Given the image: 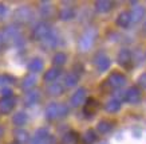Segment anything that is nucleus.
<instances>
[{
	"label": "nucleus",
	"instance_id": "27",
	"mask_svg": "<svg viewBox=\"0 0 146 144\" xmlns=\"http://www.w3.org/2000/svg\"><path fill=\"white\" fill-rule=\"evenodd\" d=\"M34 85H35V77L30 76L26 78V81L23 84V88H24V89H30V88H32Z\"/></svg>",
	"mask_w": 146,
	"mask_h": 144
},
{
	"label": "nucleus",
	"instance_id": "3",
	"mask_svg": "<svg viewBox=\"0 0 146 144\" xmlns=\"http://www.w3.org/2000/svg\"><path fill=\"white\" fill-rule=\"evenodd\" d=\"M117 61L122 68L125 69H130L131 68V62H133V57H131V51L129 49H122L118 53V57H117Z\"/></svg>",
	"mask_w": 146,
	"mask_h": 144
},
{
	"label": "nucleus",
	"instance_id": "2",
	"mask_svg": "<svg viewBox=\"0 0 146 144\" xmlns=\"http://www.w3.org/2000/svg\"><path fill=\"white\" fill-rule=\"evenodd\" d=\"M93 63L95 65V68L98 69V72H106L111 65L110 58H109L106 54H103V53L95 54V57H94V59H93Z\"/></svg>",
	"mask_w": 146,
	"mask_h": 144
},
{
	"label": "nucleus",
	"instance_id": "33",
	"mask_svg": "<svg viewBox=\"0 0 146 144\" xmlns=\"http://www.w3.org/2000/svg\"><path fill=\"white\" fill-rule=\"evenodd\" d=\"M145 28H146V22H145Z\"/></svg>",
	"mask_w": 146,
	"mask_h": 144
},
{
	"label": "nucleus",
	"instance_id": "17",
	"mask_svg": "<svg viewBox=\"0 0 146 144\" xmlns=\"http://www.w3.org/2000/svg\"><path fill=\"white\" fill-rule=\"evenodd\" d=\"M59 74H60V70L56 68H54V69H50L48 72H46L44 74V80L47 82H51V81H55L58 77H59Z\"/></svg>",
	"mask_w": 146,
	"mask_h": 144
},
{
	"label": "nucleus",
	"instance_id": "16",
	"mask_svg": "<svg viewBox=\"0 0 146 144\" xmlns=\"http://www.w3.org/2000/svg\"><path fill=\"white\" fill-rule=\"evenodd\" d=\"M74 15H75V12H74V9L70 8V7H64V8H62L60 12H59V16H60L62 20H70V19L74 18Z\"/></svg>",
	"mask_w": 146,
	"mask_h": 144
},
{
	"label": "nucleus",
	"instance_id": "24",
	"mask_svg": "<svg viewBox=\"0 0 146 144\" xmlns=\"http://www.w3.org/2000/svg\"><path fill=\"white\" fill-rule=\"evenodd\" d=\"M48 93L52 96H59L63 93V86L59 85V84H52V85L48 88Z\"/></svg>",
	"mask_w": 146,
	"mask_h": 144
},
{
	"label": "nucleus",
	"instance_id": "31",
	"mask_svg": "<svg viewBox=\"0 0 146 144\" xmlns=\"http://www.w3.org/2000/svg\"><path fill=\"white\" fill-rule=\"evenodd\" d=\"M3 80H4V78H3V77H0V86L3 85Z\"/></svg>",
	"mask_w": 146,
	"mask_h": 144
},
{
	"label": "nucleus",
	"instance_id": "11",
	"mask_svg": "<svg viewBox=\"0 0 146 144\" xmlns=\"http://www.w3.org/2000/svg\"><path fill=\"white\" fill-rule=\"evenodd\" d=\"M94 5H95V9L98 12H109L114 7V3L110 0H98V1H95Z\"/></svg>",
	"mask_w": 146,
	"mask_h": 144
},
{
	"label": "nucleus",
	"instance_id": "22",
	"mask_svg": "<svg viewBox=\"0 0 146 144\" xmlns=\"http://www.w3.org/2000/svg\"><path fill=\"white\" fill-rule=\"evenodd\" d=\"M46 113H47V117H48L50 120H54V119L59 117L58 116V104H51L48 108H47Z\"/></svg>",
	"mask_w": 146,
	"mask_h": 144
},
{
	"label": "nucleus",
	"instance_id": "28",
	"mask_svg": "<svg viewBox=\"0 0 146 144\" xmlns=\"http://www.w3.org/2000/svg\"><path fill=\"white\" fill-rule=\"evenodd\" d=\"M67 113H68V108H67L66 105H63V104H58V116L64 117V116H67Z\"/></svg>",
	"mask_w": 146,
	"mask_h": 144
},
{
	"label": "nucleus",
	"instance_id": "13",
	"mask_svg": "<svg viewBox=\"0 0 146 144\" xmlns=\"http://www.w3.org/2000/svg\"><path fill=\"white\" fill-rule=\"evenodd\" d=\"M131 23V18H130V12L127 11H123V12H121L118 15V18H117V24L122 28H126L129 27V24Z\"/></svg>",
	"mask_w": 146,
	"mask_h": 144
},
{
	"label": "nucleus",
	"instance_id": "23",
	"mask_svg": "<svg viewBox=\"0 0 146 144\" xmlns=\"http://www.w3.org/2000/svg\"><path fill=\"white\" fill-rule=\"evenodd\" d=\"M67 61V57L64 53H58V54H55V57H54V65L55 66H63L64 63H66Z\"/></svg>",
	"mask_w": 146,
	"mask_h": 144
},
{
	"label": "nucleus",
	"instance_id": "8",
	"mask_svg": "<svg viewBox=\"0 0 146 144\" xmlns=\"http://www.w3.org/2000/svg\"><path fill=\"white\" fill-rule=\"evenodd\" d=\"M15 106V98L13 97H3L0 98V112L7 115Z\"/></svg>",
	"mask_w": 146,
	"mask_h": 144
},
{
	"label": "nucleus",
	"instance_id": "20",
	"mask_svg": "<svg viewBox=\"0 0 146 144\" xmlns=\"http://www.w3.org/2000/svg\"><path fill=\"white\" fill-rule=\"evenodd\" d=\"M15 139L19 143H27L28 141V132H26L23 129H18L15 132Z\"/></svg>",
	"mask_w": 146,
	"mask_h": 144
},
{
	"label": "nucleus",
	"instance_id": "18",
	"mask_svg": "<svg viewBox=\"0 0 146 144\" xmlns=\"http://www.w3.org/2000/svg\"><path fill=\"white\" fill-rule=\"evenodd\" d=\"M79 80V77L76 76L75 73H70V74H67L66 78H64V85L67 88H72V86L76 85V82Z\"/></svg>",
	"mask_w": 146,
	"mask_h": 144
},
{
	"label": "nucleus",
	"instance_id": "4",
	"mask_svg": "<svg viewBox=\"0 0 146 144\" xmlns=\"http://www.w3.org/2000/svg\"><path fill=\"white\" fill-rule=\"evenodd\" d=\"M123 100L126 101V102H129V104L139 102V100H141V90H139V88H137V86H131V88H129V89L125 92Z\"/></svg>",
	"mask_w": 146,
	"mask_h": 144
},
{
	"label": "nucleus",
	"instance_id": "12",
	"mask_svg": "<svg viewBox=\"0 0 146 144\" xmlns=\"http://www.w3.org/2000/svg\"><path fill=\"white\" fill-rule=\"evenodd\" d=\"M78 141H79L78 133L74 132V131H70V132H67L66 135H63L59 144H78Z\"/></svg>",
	"mask_w": 146,
	"mask_h": 144
},
{
	"label": "nucleus",
	"instance_id": "1",
	"mask_svg": "<svg viewBox=\"0 0 146 144\" xmlns=\"http://www.w3.org/2000/svg\"><path fill=\"white\" fill-rule=\"evenodd\" d=\"M95 38H97V30H94V28H90V30H87V31L84 32L83 35L80 36L79 42H78L79 49L82 50V51H89V50L91 49V46L94 45Z\"/></svg>",
	"mask_w": 146,
	"mask_h": 144
},
{
	"label": "nucleus",
	"instance_id": "15",
	"mask_svg": "<svg viewBox=\"0 0 146 144\" xmlns=\"http://www.w3.org/2000/svg\"><path fill=\"white\" fill-rule=\"evenodd\" d=\"M113 127H114V123L111 121V120L105 119V120H101V121L98 123L97 128L101 133H107V132H110V131L113 129Z\"/></svg>",
	"mask_w": 146,
	"mask_h": 144
},
{
	"label": "nucleus",
	"instance_id": "32",
	"mask_svg": "<svg viewBox=\"0 0 146 144\" xmlns=\"http://www.w3.org/2000/svg\"><path fill=\"white\" fill-rule=\"evenodd\" d=\"M1 43H3V39H1V36H0V46H1Z\"/></svg>",
	"mask_w": 146,
	"mask_h": 144
},
{
	"label": "nucleus",
	"instance_id": "29",
	"mask_svg": "<svg viewBox=\"0 0 146 144\" xmlns=\"http://www.w3.org/2000/svg\"><path fill=\"white\" fill-rule=\"evenodd\" d=\"M138 84H139V86H141V88L146 89V73H143V74H141V76H139V78H138Z\"/></svg>",
	"mask_w": 146,
	"mask_h": 144
},
{
	"label": "nucleus",
	"instance_id": "25",
	"mask_svg": "<svg viewBox=\"0 0 146 144\" xmlns=\"http://www.w3.org/2000/svg\"><path fill=\"white\" fill-rule=\"evenodd\" d=\"M38 98H39L38 92H30V93L26 96V104L27 105H34V104L38 101Z\"/></svg>",
	"mask_w": 146,
	"mask_h": 144
},
{
	"label": "nucleus",
	"instance_id": "19",
	"mask_svg": "<svg viewBox=\"0 0 146 144\" xmlns=\"http://www.w3.org/2000/svg\"><path fill=\"white\" fill-rule=\"evenodd\" d=\"M95 140H97V135H95V132H94L93 129H87L86 132H84L83 141L86 144H93Z\"/></svg>",
	"mask_w": 146,
	"mask_h": 144
},
{
	"label": "nucleus",
	"instance_id": "5",
	"mask_svg": "<svg viewBox=\"0 0 146 144\" xmlns=\"http://www.w3.org/2000/svg\"><path fill=\"white\" fill-rule=\"evenodd\" d=\"M107 84L114 89H119L126 84V77L121 73H111L107 78Z\"/></svg>",
	"mask_w": 146,
	"mask_h": 144
},
{
	"label": "nucleus",
	"instance_id": "14",
	"mask_svg": "<svg viewBox=\"0 0 146 144\" xmlns=\"http://www.w3.org/2000/svg\"><path fill=\"white\" fill-rule=\"evenodd\" d=\"M105 109H106L107 112H110V113L118 112V111L121 109V101L119 100H117V98L109 100V101L105 104Z\"/></svg>",
	"mask_w": 146,
	"mask_h": 144
},
{
	"label": "nucleus",
	"instance_id": "26",
	"mask_svg": "<svg viewBox=\"0 0 146 144\" xmlns=\"http://www.w3.org/2000/svg\"><path fill=\"white\" fill-rule=\"evenodd\" d=\"M26 121H27L26 113L19 112V113H16V115L13 116V123H15L16 125H23V124H24Z\"/></svg>",
	"mask_w": 146,
	"mask_h": 144
},
{
	"label": "nucleus",
	"instance_id": "9",
	"mask_svg": "<svg viewBox=\"0 0 146 144\" xmlns=\"http://www.w3.org/2000/svg\"><path fill=\"white\" fill-rule=\"evenodd\" d=\"M84 98H86V89L84 88H79L74 93V96L71 97V105L72 106H80L84 102Z\"/></svg>",
	"mask_w": 146,
	"mask_h": 144
},
{
	"label": "nucleus",
	"instance_id": "7",
	"mask_svg": "<svg viewBox=\"0 0 146 144\" xmlns=\"http://www.w3.org/2000/svg\"><path fill=\"white\" fill-rule=\"evenodd\" d=\"M145 15H146L145 7L137 4V5H134L133 9H131V12H130V18H131V22L138 23V22H141L142 19L145 18Z\"/></svg>",
	"mask_w": 146,
	"mask_h": 144
},
{
	"label": "nucleus",
	"instance_id": "30",
	"mask_svg": "<svg viewBox=\"0 0 146 144\" xmlns=\"http://www.w3.org/2000/svg\"><path fill=\"white\" fill-rule=\"evenodd\" d=\"M5 14V8H4V5H1L0 4V18L3 16V15Z\"/></svg>",
	"mask_w": 146,
	"mask_h": 144
},
{
	"label": "nucleus",
	"instance_id": "10",
	"mask_svg": "<svg viewBox=\"0 0 146 144\" xmlns=\"http://www.w3.org/2000/svg\"><path fill=\"white\" fill-rule=\"evenodd\" d=\"M50 34V27L46 23H40L34 30V38L35 39H42V38H47Z\"/></svg>",
	"mask_w": 146,
	"mask_h": 144
},
{
	"label": "nucleus",
	"instance_id": "21",
	"mask_svg": "<svg viewBox=\"0 0 146 144\" xmlns=\"http://www.w3.org/2000/svg\"><path fill=\"white\" fill-rule=\"evenodd\" d=\"M28 69H30L31 72H40V70L43 69V62H42L39 58L32 59L31 63L28 65Z\"/></svg>",
	"mask_w": 146,
	"mask_h": 144
},
{
	"label": "nucleus",
	"instance_id": "6",
	"mask_svg": "<svg viewBox=\"0 0 146 144\" xmlns=\"http://www.w3.org/2000/svg\"><path fill=\"white\" fill-rule=\"evenodd\" d=\"M98 109H99V102H98L95 98H87L86 101H84L83 113L87 117L94 116V115L98 112Z\"/></svg>",
	"mask_w": 146,
	"mask_h": 144
}]
</instances>
